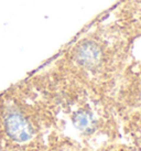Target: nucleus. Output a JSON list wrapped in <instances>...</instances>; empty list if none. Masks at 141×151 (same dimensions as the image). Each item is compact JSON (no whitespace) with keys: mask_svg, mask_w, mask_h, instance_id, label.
I'll list each match as a JSON object with an SVG mask.
<instances>
[{"mask_svg":"<svg viewBox=\"0 0 141 151\" xmlns=\"http://www.w3.org/2000/svg\"><path fill=\"white\" fill-rule=\"evenodd\" d=\"M89 122H91V119H89V116L86 113L81 111V113L75 114L74 124L78 129H85V128H87L89 126Z\"/></svg>","mask_w":141,"mask_h":151,"instance_id":"obj_3","label":"nucleus"},{"mask_svg":"<svg viewBox=\"0 0 141 151\" xmlns=\"http://www.w3.org/2000/svg\"><path fill=\"white\" fill-rule=\"evenodd\" d=\"M7 131L12 139L23 142L32 137V129L28 122L19 115H11L7 119Z\"/></svg>","mask_w":141,"mask_h":151,"instance_id":"obj_1","label":"nucleus"},{"mask_svg":"<svg viewBox=\"0 0 141 151\" xmlns=\"http://www.w3.org/2000/svg\"><path fill=\"white\" fill-rule=\"evenodd\" d=\"M77 59H78L79 63L85 66H95L100 61L99 46L91 41L83 43L77 51Z\"/></svg>","mask_w":141,"mask_h":151,"instance_id":"obj_2","label":"nucleus"}]
</instances>
